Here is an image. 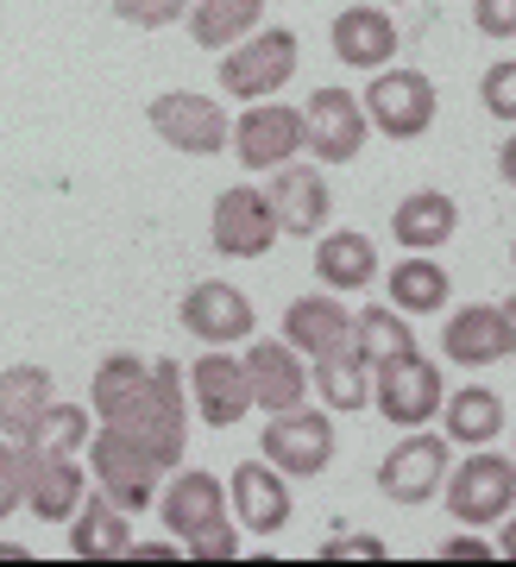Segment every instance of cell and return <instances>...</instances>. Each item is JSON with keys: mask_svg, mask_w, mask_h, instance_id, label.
Instances as JSON below:
<instances>
[{"mask_svg": "<svg viewBox=\"0 0 516 567\" xmlns=\"http://www.w3.org/2000/svg\"><path fill=\"white\" fill-rule=\"evenodd\" d=\"M158 517L177 543H196L202 529L227 524V486L202 466H171V480H158Z\"/></svg>", "mask_w": 516, "mask_h": 567, "instance_id": "5bb4252c", "label": "cell"}, {"mask_svg": "<svg viewBox=\"0 0 516 567\" xmlns=\"http://www.w3.org/2000/svg\"><path fill=\"white\" fill-rule=\"evenodd\" d=\"M258 454L278 466L283 480H316L334 461V416L328 410H309V404L271 410V423L258 435Z\"/></svg>", "mask_w": 516, "mask_h": 567, "instance_id": "5b68a950", "label": "cell"}, {"mask_svg": "<svg viewBox=\"0 0 516 567\" xmlns=\"http://www.w3.org/2000/svg\"><path fill=\"white\" fill-rule=\"evenodd\" d=\"M239 360H246V379H252V410L309 404V360L290 341H252Z\"/></svg>", "mask_w": 516, "mask_h": 567, "instance_id": "d6986e66", "label": "cell"}, {"mask_svg": "<svg viewBox=\"0 0 516 567\" xmlns=\"http://www.w3.org/2000/svg\"><path fill=\"white\" fill-rule=\"evenodd\" d=\"M183 13H189V39H196L202 51H227V44H239L246 32H258L265 0H189Z\"/></svg>", "mask_w": 516, "mask_h": 567, "instance_id": "83f0119b", "label": "cell"}, {"mask_svg": "<svg viewBox=\"0 0 516 567\" xmlns=\"http://www.w3.org/2000/svg\"><path fill=\"white\" fill-rule=\"evenodd\" d=\"M497 548L478 543V536H454V543H441V561H492Z\"/></svg>", "mask_w": 516, "mask_h": 567, "instance_id": "ab89813d", "label": "cell"}, {"mask_svg": "<svg viewBox=\"0 0 516 567\" xmlns=\"http://www.w3.org/2000/svg\"><path fill=\"white\" fill-rule=\"evenodd\" d=\"M25 505V442L0 435V524Z\"/></svg>", "mask_w": 516, "mask_h": 567, "instance_id": "e575fe53", "label": "cell"}, {"mask_svg": "<svg viewBox=\"0 0 516 567\" xmlns=\"http://www.w3.org/2000/svg\"><path fill=\"white\" fill-rule=\"evenodd\" d=\"M265 196H271V215H278V227L290 234V240H309V234H321L328 227V177H321L316 164H278V171H265Z\"/></svg>", "mask_w": 516, "mask_h": 567, "instance_id": "ac0fdd59", "label": "cell"}, {"mask_svg": "<svg viewBox=\"0 0 516 567\" xmlns=\"http://www.w3.org/2000/svg\"><path fill=\"white\" fill-rule=\"evenodd\" d=\"M441 365L422 360L416 347L410 353H384V360H372V410L384 416V423L398 429H422L435 423L441 410Z\"/></svg>", "mask_w": 516, "mask_h": 567, "instance_id": "277c9868", "label": "cell"}, {"mask_svg": "<svg viewBox=\"0 0 516 567\" xmlns=\"http://www.w3.org/2000/svg\"><path fill=\"white\" fill-rule=\"evenodd\" d=\"M189 404L208 429H234L252 416V379H246V360L227 353V347H208L196 365H189Z\"/></svg>", "mask_w": 516, "mask_h": 567, "instance_id": "4fadbf2b", "label": "cell"}, {"mask_svg": "<svg viewBox=\"0 0 516 567\" xmlns=\"http://www.w3.org/2000/svg\"><path fill=\"white\" fill-rule=\"evenodd\" d=\"M51 372L44 365H7L0 372V435L25 442V429L39 423V410L51 404Z\"/></svg>", "mask_w": 516, "mask_h": 567, "instance_id": "f1b7e54d", "label": "cell"}, {"mask_svg": "<svg viewBox=\"0 0 516 567\" xmlns=\"http://www.w3.org/2000/svg\"><path fill=\"white\" fill-rule=\"evenodd\" d=\"M82 498H89V473L76 454H44L25 442V511H39V524H70Z\"/></svg>", "mask_w": 516, "mask_h": 567, "instance_id": "e0dca14e", "label": "cell"}, {"mask_svg": "<svg viewBox=\"0 0 516 567\" xmlns=\"http://www.w3.org/2000/svg\"><path fill=\"white\" fill-rule=\"evenodd\" d=\"M114 13L140 32H164V25L183 20V0H114Z\"/></svg>", "mask_w": 516, "mask_h": 567, "instance_id": "d590c367", "label": "cell"}, {"mask_svg": "<svg viewBox=\"0 0 516 567\" xmlns=\"http://www.w3.org/2000/svg\"><path fill=\"white\" fill-rule=\"evenodd\" d=\"M441 416V435L454 447H492L504 435V398L492 385H460L447 391V404L435 410Z\"/></svg>", "mask_w": 516, "mask_h": 567, "instance_id": "d4e9b609", "label": "cell"}, {"mask_svg": "<svg viewBox=\"0 0 516 567\" xmlns=\"http://www.w3.org/2000/svg\"><path fill=\"white\" fill-rule=\"evenodd\" d=\"M365 121L378 133H391V140H422L429 126H435V82L422 76V70H372L365 82Z\"/></svg>", "mask_w": 516, "mask_h": 567, "instance_id": "52a82bcc", "label": "cell"}, {"mask_svg": "<svg viewBox=\"0 0 516 567\" xmlns=\"http://www.w3.org/2000/svg\"><path fill=\"white\" fill-rule=\"evenodd\" d=\"M398 25H391V13L378 7V0H365V7H340L334 13V58L347 63V70H384V63L398 58Z\"/></svg>", "mask_w": 516, "mask_h": 567, "instance_id": "44dd1931", "label": "cell"}, {"mask_svg": "<svg viewBox=\"0 0 516 567\" xmlns=\"http://www.w3.org/2000/svg\"><path fill=\"white\" fill-rule=\"evenodd\" d=\"M497 555H504V561H516V511L504 517V536H497Z\"/></svg>", "mask_w": 516, "mask_h": 567, "instance_id": "b9f144b4", "label": "cell"}, {"mask_svg": "<svg viewBox=\"0 0 516 567\" xmlns=\"http://www.w3.org/2000/svg\"><path fill=\"white\" fill-rule=\"evenodd\" d=\"M473 25L485 39H516V0H473Z\"/></svg>", "mask_w": 516, "mask_h": 567, "instance_id": "f35d334b", "label": "cell"}, {"mask_svg": "<svg viewBox=\"0 0 516 567\" xmlns=\"http://www.w3.org/2000/svg\"><path fill=\"white\" fill-rule=\"evenodd\" d=\"M510 461H516V454H510Z\"/></svg>", "mask_w": 516, "mask_h": 567, "instance_id": "7dc6e473", "label": "cell"}, {"mask_svg": "<svg viewBox=\"0 0 516 567\" xmlns=\"http://www.w3.org/2000/svg\"><path fill=\"white\" fill-rule=\"evenodd\" d=\"M208 234H215V252H227V259H265V252L283 240L278 215H271V196L252 189V183L220 189L215 215H208Z\"/></svg>", "mask_w": 516, "mask_h": 567, "instance_id": "30bf717a", "label": "cell"}, {"mask_svg": "<svg viewBox=\"0 0 516 567\" xmlns=\"http://www.w3.org/2000/svg\"><path fill=\"white\" fill-rule=\"evenodd\" d=\"M309 391H321L328 416H353V410L372 404V360L359 341H340L334 353H316L309 360Z\"/></svg>", "mask_w": 516, "mask_h": 567, "instance_id": "7402d4cb", "label": "cell"}, {"mask_svg": "<svg viewBox=\"0 0 516 567\" xmlns=\"http://www.w3.org/2000/svg\"><path fill=\"white\" fill-rule=\"evenodd\" d=\"M353 341L365 347V360H384V353H410L416 334H410V316L391 303H372L353 316Z\"/></svg>", "mask_w": 516, "mask_h": 567, "instance_id": "d6a6232c", "label": "cell"}, {"mask_svg": "<svg viewBox=\"0 0 516 567\" xmlns=\"http://www.w3.org/2000/svg\"><path fill=\"white\" fill-rule=\"evenodd\" d=\"M302 44L290 25H271V32H246L239 44L220 51V89L234 95V102H265V95H278L290 89V70H297Z\"/></svg>", "mask_w": 516, "mask_h": 567, "instance_id": "3957f363", "label": "cell"}, {"mask_svg": "<svg viewBox=\"0 0 516 567\" xmlns=\"http://www.w3.org/2000/svg\"><path fill=\"white\" fill-rule=\"evenodd\" d=\"M441 353H447L454 365H466V372L510 360V328H504V309H497V303L454 309V316H447V328H441Z\"/></svg>", "mask_w": 516, "mask_h": 567, "instance_id": "ffe728a7", "label": "cell"}, {"mask_svg": "<svg viewBox=\"0 0 516 567\" xmlns=\"http://www.w3.org/2000/svg\"><path fill=\"white\" fill-rule=\"evenodd\" d=\"M283 341L297 347L302 360L334 353L340 341H353V309L340 303L334 290H309V297H297L283 309Z\"/></svg>", "mask_w": 516, "mask_h": 567, "instance_id": "603a6c76", "label": "cell"}, {"mask_svg": "<svg viewBox=\"0 0 516 567\" xmlns=\"http://www.w3.org/2000/svg\"><path fill=\"white\" fill-rule=\"evenodd\" d=\"M447 290H454L447 265L422 259V252H410L403 265H391V309H403V316H441Z\"/></svg>", "mask_w": 516, "mask_h": 567, "instance_id": "f546056e", "label": "cell"}, {"mask_svg": "<svg viewBox=\"0 0 516 567\" xmlns=\"http://www.w3.org/2000/svg\"><path fill=\"white\" fill-rule=\"evenodd\" d=\"M365 133L372 121L353 89H316L302 107V152H316L321 164H353L365 152Z\"/></svg>", "mask_w": 516, "mask_h": 567, "instance_id": "7c38bea8", "label": "cell"}, {"mask_svg": "<svg viewBox=\"0 0 516 567\" xmlns=\"http://www.w3.org/2000/svg\"><path fill=\"white\" fill-rule=\"evenodd\" d=\"M447 466H454V442L429 435V423H422L403 442H391V454L378 466V492L391 505H429L441 492V480H447Z\"/></svg>", "mask_w": 516, "mask_h": 567, "instance_id": "ba28073f", "label": "cell"}, {"mask_svg": "<svg viewBox=\"0 0 516 567\" xmlns=\"http://www.w3.org/2000/svg\"><path fill=\"white\" fill-rule=\"evenodd\" d=\"M89 473H95V492L101 498H114L120 511H152L158 480H164V466L152 461L140 442H126V435L107 429V423L89 435Z\"/></svg>", "mask_w": 516, "mask_h": 567, "instance_id": "8992f818", "label": "cell"}, {"mask_svg": "<svg viewBox=\"0 0 516 567\" xmlns=\"http://www.w3.org/2000/svg\"><path fill=\"white\" fill-rule=\"evenodd\" d=\"M441 498H447V511H454V524H466V529L504 524V517L516 511V461L497 454V447H473L460 466H447Z\"/></svg>", "mask_w": 516, "mask_h": 567, "instance_id": "7a4b0ae2", "label": "cell"}, {"mask_svg": "<svg viewBox=\"0 0 516 567\" xmlns=\"http://www.w3.org/2000/svg\"><path fill=\"white\" fill-rule=\"evenodd\" d=\"M145 379H152V365L140 360V353H107V360L95 365V385H89V410H95L101 423H114L120 410L133 404L145 391Z\"/></svg>", "mask_w": 516, "mask_h": 567, "instance_id": "4dcf8cb0", "label": "cell"}, {"mask_svg": "<svg viewBox=\"0 0 516 567\" xmlns=\"http://www.w3.org/2000/svg\"><path fill=\"white\" fill-rule=\"evenodd\" d=\"M183 555H196V561H234V555H239V524L202 529L196 543H183Z\"/></svg>", "mask_w": 516, "mask_h": 567, "instance_id": "8d00e7d4", "label": "cell"}, {"mask_svg": "<svg viewBox=\"0 0 516 567\" xmlns=\"http://www.w3.org/2000/svg\"><path fill=\"white\" fill-rule=\"evenodd\" d=\"M478 102H485V114H492V121H510L516 126V58L492 63V70L478 76Z\"/></svg>", "mask_w": 516, "mask_h": 567, "instance_id": "836d02e7", "label": "cell"}, {"mask_svg": "<svg viewBox=\"0 0 516 567\" xmlns=\"http://www.w3.org/2000/svg\"><path fill=\"white\" fill-rule=\"evenodd\" d=\"M497 171H504V183L516 189V133H510L504 145H497Z\"/></svg>", "mask_w": 516, "mask_h": 567, "instance_id": "60d3db41", "label": "cell"}, {"mask_svg": "<svg viewBox=\"0 0 516 567\" xmlns=\"http://www.w3.org/2000/svg\"><path fill=\"white\" fill-rule=\"evenodd\" d=\"M177 316H183V328H189L196 341H208V347H234V341H252L258 334L252 297L234 290L227 278H202L196 290L177 303Z\"/></svg>", "mask_w": 516, "mask_h": 567, "instance_id": "9a60e30c", "label": "cell"}, {"mask_svg": "<svg viewBox=\"0 0 516 567\" xmlns=\"http://www.w3.org/2000/svg\"><path fill=\"white\" fill-rule=\"evenodd\" d=\"M183 7H189V0H183Z\"/></svg>", "mask_w": 516, "mask_h": 567, "instance_id": "bcb514c9", "label": "cell"}, {"mask_svg": "<svg viewBox=\"0 0 516 567\" xmlns=\"http://www.w3.org/2000/svg\"><path fill=\"white\" fill-rule=\"evenodd\" d=\"M378 7H398V0H378Z\"/></svg>", "mask_w": 516, "mask_h": 567, "instance_id": "ee69618b", "label": "cell"}, {"mask_svg": "<svg viewBox=\"0 0 516 567\" xmlns=\"http://www.w3.org/2000/svg\"><path fill=\"white\" fill-rule=\"evenodd\" d=\"M227 107L215 95H196V89H164L152 102V133H158L171 152H189V158H215L227 152Z\"/></svg>", "mask_w": 516, "mask_h": 567, "instance_id": "9c48e42d", "label": "cell"}, {"mask_svg": "<svg viewBox=\"0 0 516 567\" xmlns=\"http://www.w3.org/2000/svg\"><path fill=\"white\" fill-rule=\"evenodd\" d=\"M316 278L321 290H365L378 278V246L359 227H334L316 240Z\"/></svg>", "mask_w": 516, "mask_h": 567, "instance_id": "4316f807", "label": "cell"}, {"mask_svg": "<svg viewBox=\"0 0 516 567\" xmlns=\"http://www.w3.org/2000/svg\"><path fill=\"white\" fill-rule=\"evenodd\" d=\"M321 561H391V548L378 536H334V543H321Z\"/></svg>", "mask_w": 516, "mask_h": 567, "instance_id": "74e56055", "label": "cell"}, {"mask_svg": "<svg viewBox=\"0 0 516 567\" xmlns=\"http://www.w3.org/2000/svg\"><path fill=\"white\" fill-rule=\"evenodd\" d=\"M227 511L239 517V529L278 536V529L290 524L297 498H290V480H283L271 461H246V466H234V480H227Z\"/></svg>", "mask_w": 516, "mask_h": 567, "instance_id": "2e32d148", "label": "cell"}, {"mask_svg": "<svg viewBox=\"0 0 516 567\" xmlns=\"http://www.w3.org/2000/svg\"><path fill=\"white\" fill-rule=\"evenodd\" d=\"M497 309H504V328H510V360H516V297H504Z\"/></svg>", "mask_w": 516, "mask_h": 567, "instance_id": "7bdbcfd3", "label": "cell"}, {"mask_svg": "<svg viewBox=\"0 0 516 567\" xmlns=\"http://www.w3.org/2000/svg\"><path fill=\"white\" fill-rule=\"evenodd\" d=\"M510 259H516V246H510Z\"/></svg>", "mask_w": 516, "mask_h": 567, "instance_id": "f6af8a7d", "label": "cell"}, {"mask_svg": "<svg viewBox=\"0 0 516 567\" xmlns=\"http://www.w3.org/2000/svg\"><path fill=\"white\" fill-rule=\"evenodd\" d=\"M126 548H133V524H126V511L114 498H101L89 492L70 517V555L76 561H126Z\"/></svg>", "mask_w": 516, "mask_h": 567, "instance_id": "cb8c5ba5", "label": "cell"}, {"mask_svg": "<svg viewBox=\"0 0 516 567\" xmlns=\"http://www.w3.org/2000/svg\"><path fill=\"white\" fill-rule=\"evenodd\" d=\"M227 152L239 158V171H278L302 152V114L265 95L239 114V126H227Z\"/></svg>", "mask_w": 516, "mask_h": 567, "instance_id": "8fae6325", "label": "cell"}, {"mask_svg": "<svg viewBox=\"0 0 516 567\" xmlns=\"http://www.w3.org/2000/svg\"><path fill=\"white\" fill-rule=\"evenodd\" d=\"M89 435H95V429H89V410H82V404H58V398L39 410V423L25 429V442L44 447V454H82Z\"/></svg>", "mask_w": 516, "mask_h": 567, "instance_id": "1f68e13d", "label": "cell"}, {"mask_svg": "<svg viewBox=\"0 0 516 567\" xmlns=\"http://www.w3.org/2000/svg\"><path fill=\"white\" fill-rule=\"evenodd\" d=\"M107 429H120L126 442H140L145 454L164 466V473H171V466H183V447H189V385H183V365L177 360L152 365L145 391L120 410Z\"/></svg>", "mask_w": 516, "mask_h": 567, "instance_id": "6da1fadb", "label": "cell"}, {"mask_svg": "<svg viewBox=\"0 0 516 567\" xmlns=\"http://www.w3.org/2000/svg\"><path fill=\"white\" fill-rule=\"evenodd\" d=\"M460 227V208L447 189H410L398 203V215H391V234H398V246H410V252H435V246L454 240Z\"/></svg>", "mask_w": 516, "mask_h": 567, "instance_id": "484cf974", "label": "cell"}]
</instances>
